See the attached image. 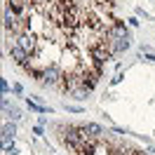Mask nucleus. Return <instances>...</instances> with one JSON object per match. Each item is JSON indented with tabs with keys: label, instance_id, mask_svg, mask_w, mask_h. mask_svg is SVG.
Instances as JSON below:
<instances>
[{
	"label": "nucleus",
	"instance_id": "nucleus-8",
	"mask_svg": "<svg viewBox=\"0 0 155 155\" xmlns=\"http://www.w3.org/2000/svg\"><path fill=\"white\" fill-rule=\"evenodd\" d=\"M5 113H7V115H10L12 117V120H19V110H17V108H12V110H10V108H5Z\"/></svg>",
	"mask_w": 155,
	"mask_h": 155
},
{
	"label": "nucleus",
	"instance_id": "nucleus-1",
	"mask_svg": "<svg viewBox=\"0 0 155 155\" xmlns=\"http://www.w3.org/2000/svg\"><path fill=\"white\" fill-rule=\"evenodd\" d=\"M64 75H66V71H64V68H61L57 61H54V64H49V66L45 68L40 85H42V87H57V89H59V85H61Z\"/></svg>",
	"mask_w": 155,
	"mask_h": 155
},
{
	"label": "nucleus",
	"instance_id": "nucleus-11",
	"mask_svg": "<svg viewBox=\"0 0 155 155\" xmlns=\"http://www.w3.org/2000/svg\"><path fill=\"white\" fill-rule=\"evenodd\" d=\"M66 108H68V110H73V113H80V110H82L80 106H68V104H66Z\"/></svg>",
	"mask_w": 155,
	"mask_h": 155
},
{
	"label": "nucleus",
	"instance_id": "nucleus-4",
	"mask_svg": "<svg viewBox=\"0 0 155 155\" xmlns=\"http://www.w3.org/2000/svg\"><path fill=\"white\" fill-rule=\"evenodd\" d=\"M108 45H110V52H113V54H120V52H125V49L129 47V38H115V40H110Z\"/></svg>",
	"mask_w": 155,
	"mask_h": 155
},
{
	"label": "nucleus",
	"instance_id": "nucleus-10",
	"mask_svg": "<svg viewBox=\"0 0 155 155\" xmlns=\"http://www.w3.org/2000/svg\"><path fill=\"white\" fill-rule=\"evenodd\" d=\"M0 87H2V94H7V92H10V85H7V80H2V82H0Z\"/></svg>",
	"mask_w": 155,
	"mask_h": 155
},
{
	"label": "nucleus",
	"instance_id": "nucleus-2",
	"mask_svg": "<svg viewBox=\"0 0 155 155\" xmlns=\"http://www.w3.org/2000/svg\"><path fill=\"white\" fill-rule=\"evenodd\" d=\"M7 52H10V57H12V61H14V64H17V66H26V64H28L31 61V54L28 52H26V49L21 47L19 42H17V40H14V42H12L10 47H7Z\"/></svg>",
	"mask_w": 155,
	"mask_h": 155
},
{
	"label": "nucleus",
	"instance_id": "nucleus-3",
	"mask_svg": "<svg viewBox=\"0 0 155 155\" xmlns=\"http://www.w3.org/2000/svg\"><path fill=\"white\" fill-rule=\"evenodd\" d=\"M80 129H82V134L85 136H94V139H104V129H101V125H97V122H87V125H80Z\"/></svg>",
	"mask_w": 155,
	"mask_h": 155
},
{
	"label": "nucleus",
	"instance_id": "nucleus-6",
	"mask_svg": "<svg viewBox=\"0 0 155 155\" xmlns=\"http://www.w3.org/2000/svg\"><path fill=\"white\" fill-rule=\"evenodd\" d=\"M28 108H31V110H35V113H52V108H47V106H40V104L31 101V99H28Z\"/></svg>",
	"mask_w": 155,
	"mask_h": 155
},
{
	"label": "nucleus",
	"instance_id": "nucleus-9",
	"mask_svg": "<svg viewBox=\"0 0 155 155\" xmlns=\"http://www.w3.org/2000/svg\"><path fill=\"white\" fill-rule=\"evenodd\" d=\"M19 150L14 148V146H5V155H17Z\"/></svg>",
	"mask_w": 155,
	"mask_h": 155
},
{
	"label": "nucleus",
	"instance_id": "nucleus-12",
	"mask_svg": "<svg viewBox=\"0 0 155 155\" xmlns=\"http://www.w3.org/2000/svg\"><path fill=\"white\" fill-rule=\"evenodd\" d=\"M143 155H150V153H143Z\"/></svg>",
	"mask_w": 155,
	"mask_h": 155
},
{
	"label": "nucleus",
	"instance_id": "nucleus-5",
	"mask_svg": "<svg viewBox=\"0 0 155 155\" xmlns=\"http://www.w3.org/2000/svg\"><path fill=\"white\" fill-rule=\"evenodd\" d=\"M14 134H17V127L14 125H5L2 127V139H5V143H7L10 139H14Z\"/></svg>",
	"mask_w": 155,
	"mask_h": 155
},
{
	"label": "nucleus",
	"instance_id": "nucleus-7",
	"mask_svg": "<svg viewBox=\"0 0 155 155\" xmlns=\"http://www.w3.org/2000/svg\"><path fill=\"white\" fill-rule=\"evenodd\" d=\"M73 97H75L78 101H85V99L89 97V92H87V89H78V92H75V94H73Z\"/></svg>",
	"mask_w": 155,
	"mask_h": 155
}]
</instances>
